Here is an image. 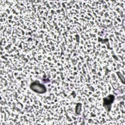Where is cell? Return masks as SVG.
Instances as JSON below:
<instances>
[{
  "mask_svg": "<svg viewBox=\"0 0 125 125\" xmlns=\"http://www.w3.org/2000/svg\"><path fill=\"white\" fill-rule=\"evenodd\" d=\"M30 88L34 92L37 93L42 94L46 91V87L44 84H41L38 82H35L31 83Z\"/></svg>",
  "mask_w": 125,
  "mask_h": 125,
  "instance_id": "obj_1",
  "label": "cell"
},
{
  "mask_svg": "<svg viewBox=\"0 0 125 125\" xmlns=\"http://www.w3.org/2000/svg\"><path fill=\"white\" fill-rule=\"evenodd\" d=\"M114 100V96L113 95H108L104 99L103 105L107 111H109L111 109V105Z\"/></svg>",
  "mask_w": 125,
  "mask_h": 125,
  "instance_id": "obj_2",
  "label": "cell"
},
{
  "mask_svg": "<svg viewBox=\"0 0 125 125\" xmlns=\"http://www.w3.org/2000/svg\"><path fill=\"white\" fill-rule=\"evenodd\" d=\"M81 108H82V104L81 103L77 104L76 107V113L77 114H80V113L81 111Z\"/></svg>",
  "mask_w": 125,
  "mask_h": 125,
  "instance_id": "obj_3",
  "label": "cell"
},
{
  "mask_svg": "<svg viewBox=\"0 0 125 125\" xmlns=\"http://www.w3.org/2000/svg\"><path fill=\"white\" fill-rule=\"evenodd\" d=\"M117 75H118L119 78H120V79L121 80L122 82L123 83H125V79L124 76H123L122 75V74H121L120 72H118L117 73Z\"/></svg>",
  "mask_w": 125,
  "mask_h": 125,
  "instance_id": "obj_4",
  "label": "cell"
}]
</instances>
